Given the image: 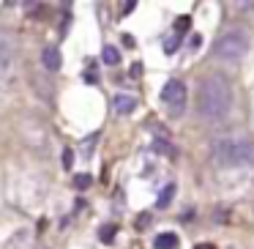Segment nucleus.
Segmentation results:
<instances>
[{"label": "nucleus", "instance_id": "ddd939ff", "mask_svg": "<svg viewBox=\"0 0 254 249\" xmlns=\"http://www.w3.org/2000/svg\"><path fill=\"white\" fill-rule=\"evenodd\" d=\"M90 183H93V178H90L88 172H77V175H74V186H77L79 192H85V189H90Z\"/></svg>", "mask_w": 254, "mask_h": 249}, {"label": "nucleus", "instance_id": "9d476101", "mask_svg": "<svg viewBox=\"0 0 254 249\" xmlns=\"http://www.w3.org/2000/svg\"><path fill=\"white\" fill-rule=\"evenodd\" d=\"M101 61H104L107 66H118V63H121V52H118V47L107 44L104 50H101Z\"/></svg>", "mask_w": 254, "mask_h": 249}, {"label": "nucleus", "instance_id": "1a4fd4ad", "mask_svg": "<svg viewBox=\"0 0 254 249\" xmlns=\"http://www.w3.org/2000/svg\"><path fill=\"white\" fill-rule=\"evenodd\" d=\"M153 247L156 249H178V236L175 233H161V236H156Z\"/></svg>", "mask_w": 254, "mask_h": 249}, {"label": "nucleus", "instance_id": "6ab92c4d", "mask_svg": "<svg viewBox=\"0 0 254 249\" xmlns=\"http://www.w3.org/2000/svg\"><path fill=\"white\" fill-rule=\"evenodd\" d=\"M134 8H137V3H134V0H128V3H123V14H131Z\"/></svg>", "mask_w": 254, "mask_h": 249}, {"label": "nucleus", "instance_id": "a211bd4d", "mask_svg": "<svg viewBox=\"0 0 254 249\" xmlns=\"http://www.w3.org/2000/svg\"><path fill=\"white\" fill-rule=\"evenodd\" d=\"M148 225H150V216H148V214H142V216L137 219V227H148Z\"/></svg>", "mask_w": 254, "mask_h": 249}, {"label": "nucleus", "instance_id": "39448f33", "mask_svg": "<svg viewBox=\"0 0 254 249\" xmlns=\"http://www.w3.org/2000/svg\"><path fill=\"white\" fill-rule=\"evenodd\" d=\"M11 63H14V50H11V41H8L6 36L0 33V77H3V74H8Z\"/></svg>", "mask_w": 254, "mask_h": 249}, {"label": "nucleus", "instance_id": "4be33fe9", "mask_svg": "<svg viewBox=\"0 0 254 249\" xmlns=\"http://www.w3.org/2000/svg\"><path fill=\"white\" fill-rule=\"evenodd\" d=\"M194 249H216V247H213V244H197Z\"/></svg>", "mask_w": 254, "mask_h": 249}, {"label": "nucleus", "instance_id": "20e7f679", "mask_svg": "<svg viewBox=\"0 0 254 249\" xmlns=\"http://www.w3.org/2000/svg\"><path fill=\"white\" fill-rule=\"evenodd\" d=\"M161 104L167 107L170 115H181L183 107H186V85H183V80H170L161 88Z\"/></svg>", "mask_w": 254, "mask_h": 249}, {"label": "nucleus", "instance_id": "f8f14e48", "mask_svg": "<svg viewBox=\"0 0 254 249\" xmlns=\"http://www.w3.org/2000/svg\"><path fill=\"white\" fill-rule=\"evenodd\" d=\"M115 236H118V227H115V225L99 227V241H101V244H112V241H115Z\"/></svg>", "mask_w": 254, "mask_h": 249}, {"label": "nucleus", "instance_id": "4468645a", "mask_svg": "<svg viewBox=\"0 0 254 249\" xmlns=\"http://www.w3.org/2000/svg\"><path fill=\"white\" fill-rule=\"evenodd\" d=\"M186 30H191V17H178L175 19V36H183Z\"/></svg>", "mask_w": 254, "mask_h": 249}, {"label": "nucleus", "instance_id": "423d86ee", "mask_svg": "<svg viewBox=\"0 0 254 249\" xmlns=\"http://www.w3.org/2000/svg\"><path fill=\"white\" fill-rule=\"evenodd\" d=\"M61 63H63L61 50H58V47H44V52H41V66H44L47 72H58Z\"/></svg>", "mask_w": 254, "mask_h": 249}, {"label": "nucleus", "instance_id": "2eb2a0df", "mask_svg": "<svg viewBox=\"0 0 254 249\" xmlns=\"http://www.w3.org/2000/svg\"><path fill=\"white\" fill-rule=\"evenodd\" d=\"M96 140H99V132H96V134H90V137H85V140H82V154H85V156H90V154H93V148H96Z\"/></svg>", "mask_w": 254, "mask_h": 249}, {"label": "nucleus", "instance_id": "412c9836", "mask_svg": "<svg viewBox=\"0 0 254 249\" xmlns=\"http://www.w3.org/2000/svg\"><path fill=\"white\" fill-rule=\"evenodd\" d=\"M139 72H142V66H139V63H134V66H131V77H139Z\"/></svg>", "mask_w": 254, "mask_h": 249}, {"label": "nucleus", "instance_id": "dca6fc26", "mask_svg": "<svg viewBox=\"0 0 254 249\" xmlns=\"http://www.w3.org/2000/svg\"><path fill=\"white\" fill-rule=\"evenodd\" d=\"M178 44H181V36H170V39L164 41V52H167V55H172V52L178 50Z\"/></svg>", "mask_w": 254, "mask_h": 249}, {"label": "nucleus", "instance_id": "0eeeda50", "mask_svg": "<svg viewBox=\"0 0 254 249\" xmlns=\"http://www.w3.org/2000/svg\"><path fill=\"white\" fill-rule=\"evenodd\" d=\"M112 104H115V112L118 115H131L134 110H137V99L128 93H118L115 99H112Z\"/></svg>", "mask_w": 254, "mask_h": 249}, {"label": "nucleus", "instance_id": "7ed1b4c3", "mask_svg": "<svg viewBox=\"0 0 254 249\" xmlns=\"http://www.w3.org/2000/svg\"><path fill=\"white\" fill-rule=\"evenodd\" d=\"M213 55L219 58V61H224V63L243 61V58L249 55V36H246V30H241V28L227 30V33L216 41Z\"/></svg>", "mask_w": 254, "mask_h": 249}, {"label": "nucleus", "instance_id": "6e6552de", "mask_svg": "<svg viewBox=\"0 0 254 249\" xmlns=\"http://www.w3.org/2000/svg\"><path fill=\"white\" fill-rule=\"evenodd\" d=\"M30 244H33L30 230H17V233H14V236L6 241V247H3V249H30Z\"/></svg>", "mask_w": 254, "mask_h": 249}, {"label": "nucleus", "instance_id": "f3484780", "mask_svg": "<svg viewBox=\"0 0 254 249\" xmlns=\"http://www.w3.org/2000/svg\"><path fill=\"white\" fill-rule=\"evenodd\" d=\"M71 165H74V151H71V148H66V151H63V167L68 170Z\"/></svg>", "mask_w": 254, "mask_h": 249}, {"label": "nucleus", "instance_id": "f257e3e1", "mask_svg": "<svg viewBox=\"0 0 254 249\" xmlns=\"http://www.w3.org/2000/svg\"><path fill=\"white\" fill-rule=\"evenodd\" d=\"M232 110V85L224 74H208L197 90V112L202 121L219 123Z\"/></svg>", "mask_w": 254, "mask_h": 249}, {"label": "nucleus", "instance_id": "9b49d317", "mask_svg": "<svg viewBox=\"0 0 254 249\" xmlns=\"http://www.w3.org/2000/svg\"><path fill=\"white\" fill-rule=\"evenodd\" d=\"M172 197H175V183H167V186L159 192V200H156V208H167Z\"/></svg>", "mask_w": 254, "mask_h": 249}, {"label": "nucleus", "instance_id": "f03ea898", "mask_svg": "<svg viewBox=\"0 0 254 249\" xmlns=\"http://www.w3.org/2000/svg\"><path fill=\"white\" fill-rule=\"evenodd\" d=\"M210 156H213L216 167H249L254 165V140L249 137L216 140Z\"/></svg>", "mask_w": 254, "mask_h": 249}, {"label": "nucleus", "instance_id": "aec40b11", "mask_svg": "<svg viewBox=\"0 0 254 249\" xmlns=\"http://www.w3.org/2000/svg\"><path fill=\"white\" fill-rule=\"evenodd\" d=\"M85 83H88V85H96V83H99V77H96L93 72H88V74H85Z\"/></svg>", "mask_w": 254, "mask_h": 249}]
</instances>
